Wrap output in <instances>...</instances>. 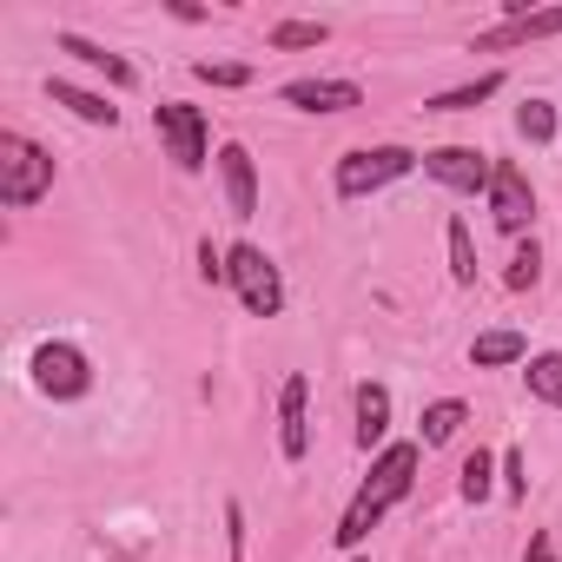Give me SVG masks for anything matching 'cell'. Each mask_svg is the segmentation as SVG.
<instances>
[{
    "label": "cell",
    "mask_w": 562,
    "mask_h": 562,
    "mask_svg": "<svg viewBox=\"0 0 562 562\" xmlns=\"http://www.w3.org/2000/svg\"><path fill=\"white\" fill-rule=\"evenodd\" d=\"M411 483H417V443H391V450L371 463V483L358 490V503L345 509L338 542H345V549H358V542L371 536V522H378L391 503H404V496H411Z\"/></svg>",
    "instance_id": "obj_1"
},
{
    "label": "cell",
    "mask_w": 562,
    "mask_h": 562,
    "mask_svg": "<svg viewBox=\"0 0 562 562\" xmlns=\"http://www.w3.org/2000/svg\"><path fill=\"white\" fill-rule=\"evenodd\" d=\"M54 192V153L27 133H0V205H41Z\"/></svg>",
    "instance_id": "obj_2"
},
{
    "label": "cell",
    "mask_w": 562,
    "mask_h": 562,
    "mask_svg": "<svg viewBox=\"0 0 562 562\" xmlns=\"http://www.w3.org/2000/svg\"><path fill=\"white\" fill-rule=\"evenodd\" d=\"M225 278H232V292L251 318H278L285 312V285H278V265L258 251V245H232L225 251Z\"/></svg>",
    "instance_id": "obj_3"
},
{
    "label": "cell",
    "mask_w": 562,
    "mask_h": 562,
    "mask_svg": "<svg viewBox=\"0 0 562 562\" xmlns=\"http://www.w3.org/2000/svg\"><path fill=\"white\" fill-rule=\"evenodd\" d=\"M411 166H417V153H411V146H364V153H345V159H338L331 186H338V199H364V192H378V186L404 179Z\"/></svg>",
    "instance_id": "obj_4"
},
{
    "label": "cell",
    "mask_w": 562,
    "mask_h": 562,
    "mask_svg": "<svg viewBox=\"0 0 562 562\" xmlns=\"http://www.w3.org/2000/svg\"><path fill=\"white\" fill-rule=\"evenodd\" d=\"M153 126H159V139L172 146L179 172H205L212 146H205V113H199V106H186V100H159V106H153Z\"/></svg>",
    "instance_id": "obj_5"
},
{
    "label": "cell",
    "mask_w": 562,
    "mask_h": 562,
    "mask_svg": "<svg viewBox=\"0 0 562 562\" xmlns=\"http://www.w3.org/2000/svg\"><path fill=\"white\" fill-rule=\"evenodd\" d=\"M490 218L503 232H522L536 218V192H529V172L516 159H496V172H490Z\"/></svg>",
    "instance_id": "obj_6"
},
{
    "label": "cell",
    "mask_w": 562,
    "mask_h": 562,
    "mask_svg": "<svg viewBox=\"0 0 562 562\" xmlns=\"http://www.w3.org/2000/svg\"><path fill=\"white\" fill-rule=\"evenodd\" d=\"M34 384L47 397H87L93 391V371H87V358L74 345H41L34 351Z\"/></svg>",
    "instance_id": "obj_7"
},
{
    "label": "cell",
    "mask_w": 562,
    "mask_h": 562,
    "mask_svg": "<svg viewBox=\"0 0 562 562\" xmlns=\"http://www.w3.org/2000/svg\"><path fill=\"white\" fill-rule=\"evenodd\" d=\"M424 172L443 179L450 192H490L496 159H483V153H470V146H437V153H424Z\"/></svg>",
    "instance_id": "obj_8"
},
{
    "label": "cell",
    "mask_w": 562,
    "mask_h": 562,
    "mask_svg": "<svg viewBox=\"0 0 562 562\" xmlns=\"http://www.w3.org/2000/svg\"><path fill=\"white\" fill-rule=\"evenodd\" d=\"M285 106H299V113H351V106H364V87L358 80H292Z\"/></svg>",
    "instance_id": "obj_9"
},
{
    "label": "cell",
    "mask_w": 562,
    "mask_h": 562,
    "mask_svg": "<svg viewBox=\"0 0 562 562\" xmlns=\"http://www.w3.org/2000/svg\"><path fill=\"white\" fill-rule=\"evenodd\" d=\"M218 172H225V199H232V218H251L258 212V166L245 146H218Z\"/></svg>",
    "instance_id": "obj_10"
},
{
    "label": "cell",
    "mask_w": 562,
    "mask_h": 562,
    "mask_svg": "<svg viewBox=\"0 0 562 562\" xmlns=\"http://www.w3.org/2000/svg\"><path fill=\"white\" fill-rule=\"evenodd\" d=\"M278 450L292 463L312 450V430H305V378H285V397H278Z\"/></svg>",
    "instance_id": "obj_11"
},
{
    "label": "cell",
    "mask_w": 562,
    "mask_h": 562,
    "mask_svg": "<svg viewBox=\"0 0 562 562\" xmlns=\"http://www.w3.org/2000/svg\"><path fill=\"white\" fill-rule=\"evenodd\" d=\"M562 34V8H542V14H522V21H503L496 34H483L476 47H522V41H549Z\"/></svg>",
    "instance_id": "obj_12"
},
{
    "label": "cell",
    "mask_w": 562,
    "mask_h": 562,
    "mask_svg": "<svg viewBox=\"0 0 562 562\" xmlns=\"http://www.w3.org/2000/svg\"><path fill=\"white\" fill-rule=\"evenodd\" d=\"M60 54L87 60V67H93V74H106L113 87H133V80H139V74H133V67H126L120 54H106V47H100V41H87V34H60Z\"/></svg>",
    "instance_id": "obj_13"
},
{
    "label": "cell",
    "mask_w": 562,
    "mask_h": 562,
    "mask_svg": "<svg viewBox=\"0 0 562 562\" xmlns=\"http://www.w3.org/2000/svg\"><path fill=\"white\" fill-rule=\"evenodd\" d=\"M47 93H54V106H67V113L87 120V126H120V106H106L100 93H87V87H74V80H54Z\"/></svg>",
    "instance_id": "obj_14"
},
{
    "label": "cell",
    "mask_w": 562,
    "mask_h": 562,
    "mask_svg": "<svg viewBox=\"0 0 562 562\" xmlns=\"http://www.w3.org/2000/svg\"><path fill=\"white\" fill-rule=\"evenodd\" d=\"M384 430H391V391L384 384H358V450L384 443Z\"/></svg>",
    "instance_id": "obj_15"
},
{
    "label": "cell",
    "mask_w": 562,
    "mask_h": 562,
    "mask_svg": "<svg viewBox=\"0 0 562 562\" xmlns=\"http://www.w3.org/2000/svg\"><path fill=\"white\" fill-rule=\"evenodd\" d=\"M516 358H529V338L522 331H483L476 345H470V364H516Z\"/></svg>",
    "instance_id": "obj_16"
},
{
    "label": "cell",
    "mask_w": 562,
    "mask_h": 562,
    "mask_svg": "<svg viewBox=\"0 0 562 562\" xmlns=\"http://www.w3.org/2000/svg\"><path fill=\"white\" fill-rule=\"evenodd\" d=\"M496 87H503V74H476L470 87H450V93H437V100H430V113H470V106H476V100H490Z\"/></svg>",
    "instance_id": "obj_17"
},
{
    "label": "cell",
    "mask_w": 562,
    "mask_h": 562,
    "mask_svg": "<svg viewBox=\"0 0 562 562\" xmlns=\"http://www.w3.org/2000/svg\"><path fill=\"white\" fill-rule=\"evenodd\" d=\"M463 424H470V411H463L457 397H443V404H430V411H424V443L437 450V443H450Z\"/></svg>",
    "instance_id": "obj_18"
},
{
    "label": "cell",
    "mask_w": 562,
    "mask_h": 562,
    "mask_svg": "<svg viewBox=\"0 0 562 562\" xmlns=\"http://www.w3.org/2000/svg\"><path fill=\"white\" fill-rule=\"evenodd\" d=\"M529 391H536L542 404H555V411H562V351L529 358Z\"/></svg>",
    "instance_id": "obj_19"
},
{
    "label": "cell",
    "mask_w": 562,
    "mask_h": 562,
    "mask_svg": "<svg viewBox=\"0 0 562 562\" xmlns=\"http://www.w3.org/2000/svg\"><path fill=\"white\" fill-rule=\"evenodd\" d=\"M516 133H522L529 146H542V139L555 133V106H549V100H522V106H516Z\"/></svg>",
    "instance_id": "obj_20"
},
{
    "label": "cell",
    "mask_w": 562,
    "mask_h": 562,
    "mask_svg": "<svg viewBox=\"0 0 562 562\" xmlns=\"http://www.w3.org/2000/svg\"><path fill=\"white\" fill-rule=\"evenodd\" d=\"M271 47L292 54V47H325V21H278L271 27Z\"/></svg>",
    "instance_id": "obj_21"
},
{
    "label": "cell",
    "mask_w": 562,
    "mask_h": 562,
    "mask_svg": "<svg viewBox=\"0 0 562 562\" xmlns=\"http://www.w3.org/2000/svg\"><path fill=\"white\" fill-rule=\"evenodd\" d=\"M450 278L457 285H476V251H470V225L450 218Z\"/></svg>",
    "instance_id": "obj_22"
},
{
    "label": "cell",
    "mask_w": 562,
    "mask_h": 562,
    "mask_svg": "<svg viewBox=\"0 0 562 562\" xmlns=\"http://www.w3.org/2000/svg\"><path fill=\"white\" fill-rule=\"evenodd\" d=\"M457 496H463V503H483V496H490V457H483V450H476V457H463Z\"/></svg>",
    "instance_id": "obj_23"
},
{
    "label": "cell",
    "mask_w": 562,
    "mask_h": 562,
    "mask_svg": "<svg viewBox=\"0 0 562 562\" xmlns=\"http://www.w3.org/2000/svg\"><path fill=\"white\" fill-rule=\"evenodd\" d=\"M205 87H251V67H238V60H199L192 67Z\"/></svg>",
    "instance_id": "obj_24"
},
{
    "label": "cell",
    "mask_w": 562,
    "mask_h": 562,
    "mask_svg": "<svg viewBox=\"0 0 562 562\" xmlns=\"http://www.w3.org/2000/svg\"><path fill=\"white\" fill-rule=\"evenodd\" d=\"M536 278H542V251H536V238H529V245L509 258V292H529Z\"/></svg>",
    "instance_id": "obj_25"
},
{
    "label": "cell",
    "mask_w": 562,
    "mask_h": 562,
    "mask_svg": "<svg viewBox=\"0 0 562 562\" xmlns=\"http://www.w3.org/2000/svg\"><path fill=\"white\" fill-rule=\"evenodd\" d=\"M503 490H509V503H522V490H529V476H522V450H503Z\"/></svg>",
    "instance_id": "obj_26"
},
{
    "label": "cell",
    "mask_w": 562,
    "mask_h": 562,
    "mask_svg": "<svg viewBox=\"0 0 562 562\" xmlns=\"http://www.w3.org/2000/svg\"><path fill=\"white\" fill-rule=\"evenodd\" d=\"M225 542H232V562H245V509L225 503Z\"/></svg>",
    "instance_id": "obj_27"
},
{
    "label": "cell",
    "mask_w": 562,
    "mask_h": 562,
    "mask_svg": "<svg viewBox=\"0 0 562 562\" xmlns=\"http://www.w3.org/2000/svg\"><path fill=\"white\" fill-rule=\"evenodd\" d=\"M351 562H364V555H351Z\"/></svg>",
    "instance_id": "obj_28"
}]
</instances>
